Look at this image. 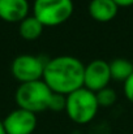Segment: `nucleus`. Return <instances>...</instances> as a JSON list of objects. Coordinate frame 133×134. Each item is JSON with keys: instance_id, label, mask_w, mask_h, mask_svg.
<instances>
[{"instance_id": "16", "label": "nucleus", "mask_w": 133, "mask_h": 134, "mask_svg": "<svg viewBox=\"0 0 133 134\" xmlns=\"http://www.w3.org/2000/svg\"><path fill=\"white\" fill-rule=\"evenodd\" d=\"M0 134H7L5 129H4V125H3V121H0Z\"/></svg>"}, {"instance_id": "1", "label": "nucleus", "mask_w": 133, "mask_h": 134, "mask_svg": "<svg viewBox=\"0 0 133 134\" xmlns=\"http://www.w3.org/2000/svg\"><path fill=\"white\" fill-rule=\"evenodd\" d=\"M84 63L71 55H60L44 64L43 81L54 92L68 95L84 86Z\"/></svg>"}, {"instance_id": "14", "label": "nucleus", "mask_w": 133, "mask_h": 134, "mask_svg": "<svg viewBox=\"0 0 133 134\" xmlns=\"http://www.w3.org/2000/svg\"><path fill=\"white\" fill-rule=\"evenodd\" d=\"M124 92H125V96L133 102V73L124 81Z\"/></svg>"}, {"instance_id": "12", "label": "nucleus", "mask_w": 133, "mask_h": 134, "mask_svg": "<svg viewBox=\"0 0 133 134\" xmlns=\"http://www.w3.org/2000/svg\"><path fill=\"white\" fill-rule=\"evenodd\" d=\"M97 100H98L99 105L108 107L116 100V92H115L114 89L106 86V87H103L102 90H99L97 92Z\"/></svg>"}, {"instance_id": "3", "label": "nucleus", "mask_w": 133, "mask_h": 134, "mask_svg": "<svg viewBox=\"0 0 133 134\" xmlns=\"http://www.w3.org/2000/svg\"><path fill=\"white\" fill-rule=\"evenodd\" d=\"M98 107L99 104L97 100V94L85 86L67 95L65 111L68 116L78 124H86L93 120Z\"/></svg>"}, {"instance_id": "9", "label": "nucleus", "mask_w": 133, "mask_h": 134, "mask_svg": "<svg viewBox=\"0 0 133 134\" xmlns=\"http://www.w3.org/2000/svg\"><path fill=\"white\" fill-rule=\"evenodd\" d=\"M119 5L115 0H90L89 13L98 21H110L118 13Z\"/></svg>"}, {"instance_id": "15", "label": "nucleus", "mask_w": 133, "mask_h": 134, "mask_svg": "<svg viewBox=\"0 0 133 134\" xmlns=\"http://www.w3.org/2000/svg\"><path fill=\"white\" fill-rule=\"evenodd\" d=\"M115 3L119 7H129L133 4V0H115Z\"/></svg>"}, {"instance_id": "11", "label": "nucleus", "mask_w": 133, "mask_h": 134, "mask_svg": "<svg viewBox=\"0 0 133 134\" xmlns=\"http://www.w3.org/2000/svg\"><path fill=\"white\" fill-rule=\"evenodd\" d=\"M110 70H111V78L125 81L133 73V63L123 57L114 59L110 63Z\"/></svg>"}, {"instance_id": "2", "label": "nucleus", "mask_w": 133, "mask_h": 134, "mask_svg": "<svg viewBox=\"0 0 133 134\" xmlns=\"http://www.w3.org/2000/svg\"><path fill=\"white\" fill-rule=\"evenodd\" d=\"M52 94L54 91L43 80L24 82L16 91V102L20 108L35 113L50 107Z\"/></svg>"}, {"instance_id": "4", "label": "nucleus", "mask_w": 133, "mask_h": 134, "mask_svg": "<svg viewBox=\"0 0 133 134\" xmlns=\"http://www.w3.org/2000/svg\"><path fill=\"white\" fill-rule=\"evenodd\" d=\"M34 16L47 26H56L67 21L73 12L72 0H34Z\"/></svg>"}, {"instance_id": "8", "label": "nucleus", "mask_w": 133, "mask_h": 134, "mask_svg": "<svg viewBox=\"0 0 133 134\" xmlns=\"http://www.w3.org/2000/svg\"><path fill=\"white\" fill-rule=\"evenodd\" d=\"M29 1L28 0H0V18L16 22L28 16Z\"/></svg>"}, {"instance_id": "13", "label": "nucleus", "mask_w": 133, "mask_h": 134, "mask_svg": "<svg viewBox=\"0 0 133 134\" xmlns=\"http://www.w3.org/2000/svg\"><path fill=\"white\" fill-rule=\"evenodd\" d=\"M65 103H67V95L60 94V92H54L48 108H51V109H54V111L65 109Z\"/></svg>"}, {"instance_id": "5", "label": "nucleus", "mask_w": 133, "mask_h": 134, "mask_svg": "<svg viewBox=\"0 0 133 134\" xmlns=\"http://www.w3.org/2000/svg\"><path fill=\"white\" fill-rule=\"evenodd\" d=\"M44 64L46 63L41 57L24 53L14 57V60L12 61L10 70L14 78L24 83L41 80V77H43Z\"/></svg>"}, {"instance_id": "7", "label": "nucleus", "mask_w": 133, "mask_h": 134, "mask_svg": "<svg viewBox=\"0 0 133 134\" xmlns=\"http://www.w3.org/2000/svg\"><path fill=\"white\" fill-rule=\"evenodd\" d=\"M110 80H111L110 63L102 59H95L90 61L88 65H85V72H84L85 87L93 91H99L107 86Z\"/></svg>"}, {"instance_id": "6", "label": "nucleus", "mask_w": 133, "mask_h": 134, "mask_svg": "<svg viewBox=\"0 0 133 134\" xmlns=\"http://www.w3.org/2000/svg\"><path fill=\"white\" fill-rule=\"evenodd\" d=\"M3 125L7 134H31L37 126V117L34 112L18 107L8 113Z\"/></svg>"}, {"instance_id": "10", "label": "nucleus", "mask_w": 133, "mask_h": 134, "mask_svg": "<svg viewBox=\"0 0 133 134\" xmlns=\"http://www.w3.org/2000/svg\"><path fill=\"white\" fill-rule=\"evenodd\" d=\"M21 37L25 39H35L42 34L43 30V24L33 14V16H26L24 20L20 21L18 26Z\"/></svg>"}]
</instances>
